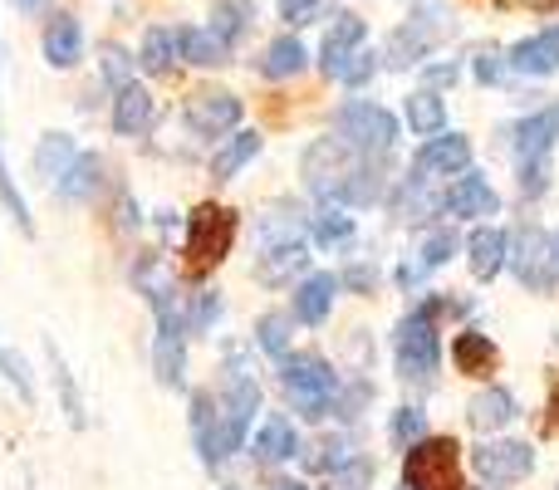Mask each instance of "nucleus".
<instances>
[{
    "label": "nucleus",
    "mask_w": 559,
    "mask_h": 490,
    "mask_svg": "<svg viewBox=\"0 0 559 490\" xmlns=\"http://www.w3.org/2000/svg\"><path fill=\"white\" fill-rule=\"evenodd\" d=\"M403 490H407V486H403Z\"/></svg>",
    "instance_id": "58"
},
{
    "label": "nucleus",
    "mask_w": 559,
    "mask_h": 490,
    "mask_svg": "<svg viewBox=\"0 0 559 490\" xmlns=\"http://www.w3.org/2000/svg\"><path fill=\"white\" fill-rule=\"evenodd\" d=\"M49 358H55V383H59V393H64V413H69V422H74V427H84V397H79L74 378H69L64 358L55 354V344H49Z\"/></svg>",
    "instance_id": "47"
},
{
    "label": "nucleus",
    "mask_w": 559,
    "mask_h": 490,
    "mask_svg": "<svg viewBox=\"0 0 559 490\" xmlns=\"http://www.w3.org/2000/svg\"><path fill=\"white\" fill-rule=\"evenodd\" d=\"M472 172V138L466 133H437L417 147L413 157V177L432 182V177H462Z\"/></svg>",
    "instance_id": "13"
},
{
    "label": "nucleus",
    "mask_w": 559,
    "mask_h": 490,
    "mask_svg": "<svg viewBox=\"0 0 559 490\" xmlns=\"http://www.w3.org/2000/svg\"><path fill=\"white\" fill-rule=\"evenodd\" d=\"M521 417V403H515V393L511 387H481V393L466 403V422L476 427V432H486V437H496V432H506V427Z\"/></svg>",
    "instance_id": "19"
},
{
    "label": "nucleus",
    "mask_w": 559,
    "mask_h": 490,
    "mask_svg": "<svg viewBox=\"0 0 559 490\" xmlns=\"http://www.w3.org/2000/svg\"><path fill=\"white\" fill-rule=\"evenodd\" d=\"M39 49H45V64L49 69H74L79 59H84V25H79V15H69V10H55V15L45 20Z\"/></svg>",
    "instance_id": "17"
},
{
    "label": "nucleus",
    "mask_w": 559,
    "mask_h": 490,
    "mask_svg": "<svg viewBox=\"0 0 559 490\" xmlns=\"http://www.w3.org/2000/svg\"><path fill=\"white\" fill-rule=\"evenodd\" d=\"M506 265L515 270V279H521L531 295H555L559 250H555V241L540 231V226H521V231L511 236V255H506Z\"/></svg>",
    "instance_id": "8"
},
{
    "label": "nucleus",
    "mask_w": 559,
    "mask_h": 490,
    "mask_svg": "<svg viewBox=\"0 0 559 490\" xmlns=\"http://www.w3.org/2000/svg\"><path fill=\"white\" fill-rule=\"evenodd\" d=\"M0 378H5L10 387H20V397H25V403H35V378H29L25 358H20V354H10L5 344H0Z\"/></svg>",
    "instance_id": "45"
},
{
    "label": "nucleus",
    "mask_w": 559,
    "mask_h": 490,
    "mask_svg": "<svg viewBox=\"0 0 559 490\" xmlns=\"http://www.w3.org/2000/svg\"><path fill=\"white\" fill-rule=\"evenodd\" d=\"M309 270V246L305 241H280L265 255H255V279L261 285H295V275Z\"/></svg>",
    "instance_id": "24"
},
{
    "label": "nucleus",
    "mask_w": 559,
    "mask_h": 490,
    "mask_svg": "<svg viewBox=\"0 0 559 490\" xmlns=\"http://www.w3.org/2000/svg\"><path fill=\"white\" fill-rule=\"evenodd\" d=\"M452 363H456V373H466V378H486L496 368V344L486 334H476V328H462V334L452 338Z\"/></svg>",
    "instance_id": "32"
},
{
    "label": "nucleus",
    "mask_w": 559,
    "mask_h": 490,
    "mask_svg": "<svg viewBox=\"0 0 559 490\" xmlns=\"http://www.w3.org/2000/svg\"><path fill=\"white\" fill-rule=\"evenodd\" d=\"M550 432H559V387L550 393Z\"/></svg>",
    "instance_id": "52"
},
{
    "label": "nucleus",
    "mask_w": 559,
    "mask_h": 490,
    "mask_svg": "<svg viewBox=\"0 0 559 490\" xmlns=\"http://www.w3.org/2000/svg\"><path fill=\"white\" fill-rule=\"evenodd\" d=\"M187 334H212L216 319H222V289H197L192 309H187Z\"/></svg>",
    "instance_id": "41"
},
{
    "label": "nucleus",
    "mask_w": 559,
    "mask_h": 490,
    "mask_svg": "<svg viewBox=\"0 0 559 490\" xmlns=\"http://www.w3.org/2000/svg\"><path fill=\"white\" fill-rule=\"evenodd\" d=\"M506 64H511V74H525V79H550V74H559V25L535 29V35L515 39V45L506 49Z\"/></svg>",
    "instance_id": "15"
},
{
    "label": "nucleus",
    "mask_w": 559,
    "mask_h": 490,
    "mask_svg": "<svg viewBox=\"0 0 559 490\" xmlns=\"http://www.w3.org/2000/svg\"><path fill=\"white\" fill-rule=\"evenodd\" d=\"M309 226H314V241L324 246V250H334V246L354 241V231H358V222L348 216V206H338V202L319 206V212L309 216Z\"/></svg>",
    "instance_id": "35"
},
{
    "label": "nucleus",
    "mask_w": 559,
    "mask_h": 490,
    "mask_svg": "<svg viewBox=\"0 0 559 490\" xmlns=\"http://www.w3.org/2000/svg\"><path fill=\"white\" fill-rule=\"evenodd\" d=\"M555 113H559V104H555Z\"/></svg>",
    "instance_id": "56"
},
{
    "label": "nucleus",
    "mask_w": 559,
    "mask_h": 490,
    "mask_svg": "<svg viewBox=\"0 0 559 490\" xmlns=\"http://www.w3.org/2000/svg\"><path fill=\"white\" fill-rule=\"evenodd\" d=\"M222 490H241V486H222Z\"/></svg>",
    "instance_id": "55"
},
{
    "label": "nucleus",
    "mask_w": 559,
    "mask_h": 490,
    "mask_svg": "<svg viewBox=\"0 0 559 490\" xmlns=\"http://www.w3.org/2000/svg\"><path fill=\"white\" fill-rule=\"evenodd\" d=\"M378 59H383V55H373V49H368V45H364V49H358V55H354V59H348V64H344V69H338V74H334V79H338V84H344V88H364V84H368V79H373V74H378Z\"/></svg>",
    "instance_id": "46"
},
{
    "label": "nucleus",
    "mask_w": 559,
    "mask_h": 490,
    "mask_svg": "<svg viewBox=\"0 0 559 490\" xmlns=\"http://www.w3.org/2000/svg\"><path fill=\"white\" fill-rule=\"evenodd\" d=\"M10 5H15V10H45L49 0H10Z\"/></svg>",
    "instance_id": "53"
},
{
    "label": "nucleus",
    "mask_w": 559,
    "mask_h": 490,
    "mask_svg": "<svg viewBox=\"0 0 559 490\" xmlns=\"http://www.w3.org/2000/svg\"><path fill=\"white\" fill-rule=\"evenodd\" d=\"M364 163V157L354 153V147H344L334 133L329 138H314V143L305 147V157H299V177H305V187L314 196H324V202H334L338 187H344V177L354 172V167Z\"/></svg>",
    "instance_id": "9"
},
{
    "label": "nucleus",
    "mask_w": 559,
    "mask_h": 490,
    "mask_svg": "<svg viewBox=\"0 0 559 490\" xmlns=\"http://www.w3.org/2000/svg\"><path fill=\"white\" fill-rule=\"evenodd\" d=\"M373 285H378V270L368 260H358V265H348L338 275V289H354V295H373Z\"/></svg>",
    "instance_id": "49"
},
{
    "label": "nucleus",
    "mask_w": 559,
    "mask_h": 490,
    "mask_svg": "<svg viewBox=\"0 0 559 490\" xmlns=\"http://www.w3.org/2000/svg\"><path fill=\"white\" fill-rule=\"evenodd\" d=\"M265 147V138L255 133V128H241V133H231L222 147L212 153V182H231L236 172H241L246 163H255Z\"/></svg>",
    "instance_id": "27"
},
{
    "label": "nucleus",
    "mask_w": 559,
    "mask_h": 490,
    "mask_svg": "<svg viewBox=\"0 0 559 490\" xmlns=\"http://www.w3.org/2000/svg\"><path fill=\"white\" fill-rule=\"evenodd\" d=\"M452 304V299H423L413 314H403L393 334V363L403 383L432 387L437 373H442V334H437V314Z\"/></svg>",
    "instance_id": "1"
},
{
    "label": "nucleus",
    "mask_w": 559,
    "mask_h": 490,
    "mask_svg": "<svg viewBox=\"0 0 559 490\" xmlns=\"http://www.w3.org/2000/svg\"><path fill=\"white\" fill-rule=\"evenodd\" d=\"M236 222L231 206H216V202H202L192 216H187V241H182V255H187V275L192 279H206L236 246Z\"/></svg>",
    "instance_id": "4"
},
{
    "label": "nucleus",
    "mask_w": 559,
    "mask_h": 490,
    "mask_svg": "<svg viewBox=\"0 0 559 490\" xmlns=\"http://www.w3.org/2000/svg\"><path fill=\"white\" fill-rule=\"evenodd\" d=\"M98 74H104L108 88H123L138 79V59L123 45H98Z\"/></svg>",
    "instance_id": "40"
},
{
    "label": "nucleus",
    "mask_w": 559,
    "mask_h": 490,
    "mask_svg": "<svg viewBox=\"0 0 559 490\" xmlns=\"http://www.w3.org/2000/svg\"><path fill=\"white\" fill-rule=\"evenodd\" d=\"M0 206L10 212V222L20 226L25 236H35V216H29V202L25 192L15 187V177H10V163H5V147H0Z\"/></svg>",
    "instance_id": "39"
},
{
    "label": "nucleus",
    "mask_w": 559,
    "mask_h": 490,
    "mask_svg": "<svg viewBox=\"0 0 559 490\" xmlns=\"http://www.w3.org/2000/svg\"><path fill=\"white\" fill-rule=\"evenodd\" d=\"M280 383H285V397L305 422H324L334 417V397L344 387V378L334 373L324 354H285L280 358Z\"/></svg>",
    "instance_id": "2"
},
{
    "label": "nucleus",
    "mask_w": 559,
    "mask_h": 490,
    "mask_svg": "<svg viewBox=\"0 0 559 490\" xmlns=\"http://www.w3.org/2000/svg\"><path fill=\"white\" fill-rule=\"evenodd\" d=\"M114 133L118 138H143L147 128H153V113H157V98L147 94L143 84H123V88H114Z\"/></svg>",
    "instance_id": "21"
},
{
    "label": "nucleus",
    "mask_w": 559,
    "mask_h": 490,
    "mask_svg": "<svg viewBox=\"0 0 559 490\" xmlns=\"http://www.w3.org/2000/svg\"><path fill=\"white\" fill-rule=\"evenodd\" d=\"M309 69V49L299 45V35H280L265 45V55H261V74L265 79H295V74H305Z\"/></svg>",
    "instance_id": "33"
},
{
    "label": "nucleus",
    "mask_w": 559,
    "mask_h": 490,
    "mask_svg": "<svg viewBox=\"0 0 559 490\" xmlns=\"http://www.w3.org/2000/svg\"><path fill=\"white\" fill-rule=\"evenodd\" d=\"M74 157H79V143L69 133H39V143H35V177L55 187L59 177L74 167Z\"/></svg>",
    "instance_id": "29"
},
{
    "label": "nucleus",
    "mask_w": 559,
    "mask_h": 490,
    "mask_svg": "<svg viewBox=\"0 0 559 490\" xmlns=\"http://www.w3.org/2000/svg\"><path fill=\"white\" fill-rule=\"evenodd\" d=\"M423 74H427V88L456 84V79H462V64H423Z\"/></svg>",
    "instance_id": "51"
},
{
    "label": "nucleus",
    "mask_w": 559,
    "mask_h": 490,
    "mask_svg": "<svg viewBox=\"0 0 559 490\" xmlns=\"http://www.w3.org/2000/svg\"><path fill=\"white\" fill-rule=\"evenodd\" d=\"M403 118H407V128H413V138H423V143L447 133V104H442V94L427 84L403 98Z\"/></svg>",
    "instance_id": "26"
},
{
    "label": "nucleus",
    "mask_w": 559,
    "mask_h": 490,
    "mask_svg": "<svg viewBox=\"0 0 559 490\" xmlns=\"http://www.w3.org/2000/svg\"><path fill=\"white\" fill-rule=\"evenodd\" d=\"M153 373H157V383H163V387H182L187 383V319H182V304H177V309H157Z\"/></svg>",
    "instance_id": "11"
},
{
    "label": "nucleus",
    "mask_w": 559,
    "mask_h": 490,
    "mask_svg": "<svg viewBox=\"0 0 559 490\" xmlns=\"http://www.w3.org/2000/svg\"><path fill=\"white\" fill-rule=\"evenodd\" d=\"M271 490H309V486H305V481H275Z\"/></svg>",
    "instance_id": "54"
},
{
    "label": "nucleus",
    "mask_w": 559,
    "mask_h": 490,
    "mask_svg": "<svg viewBox=\"0 0 559 490\" xmlns=\"http://www.w3.org/2000/svg\"><path fill=\"white\" fill-rule=\"evenodd\" d=\"M173 35H177V55L197 69H216L231 59V49H226L206 25H182V29H173Z\"/></svg>",
    "instance_id": "30"
},
{
    "label": "nucleus",
    "mask_w": 559,
    "mask_h": 490,
    "mask_svg": "<svg viewBox=\"0 0 559 490\" xmlns=\"http://www.w3.org/2000/svg\"><path fill=\"white\" fill-rule=\"evenodd\" d=\"M442 35H452V20H447V10L437 5V0H423V5L413 10V15L403 20V25L388 35V49H383V59L393 69H423L427 64V55L437 49V39Z\"/></svg>",
    "instance_id": "6"
},
{
    "label": "nucleus",
    "mask_w": 559,
    "mask_h": 490,
    "mask_svg": "<svg viewBox=\"0 0 559 490\" xmlns=\"http://www.w3.org/2000/svg\"><path fill=\"white\" fill-rule=\"evenodd\" d=\"M472 74H476V84H501V79L511 74V64H506L501 49H481V55L472 59Z\"/></svg>",
    "instance_id": "48"
},
{
    "label": "nucleus",
    "mask_w": 559,
    "mask_h": 490,
    "mask_svg": "<svg viewBox=\"0 0 559 490\" xmlns=\"http://www.w3.org/2000/svg\"><path fill=\"white\" fill-rule=\"evenodd\" d=\"M545 187H550V157H540V163H521V192L540 196Z\"/></svg>",
    "instance_id": "50"
},
{
    "label": "nucleus",
    "mask_w": 559,
    "mask_h": 490,
    "mask_svg": "<svg viewBox=\"0 0 559 490\" xmlns=\"http://www.w3.org/2000/svg\"><path fill=\"white\" fill-rule=\"evenodd\" d=\"M555 250H559V241H555Z\"/></svg>",
    "instance_id": "57"
},
{
    "label": "nucleus",
    "mask_w": 559,
    "mask_h": 490,
    "mask_svg": "<svg viewBox=\"0 0 559 490\" xmlns=\"http://www.w3.org/2000/svg\"><path fill=\"white\" fill-rule=\"evenodd\" d=\"M364 45H368V20L354 15V10H338L334 25H329V35H324V45H319V64H324V74L334 79Z\"/></svg>",
    "instance_id": "16"
},
{
    "label": "nucleus",
    "mask_w": 559,
    "mask_h": 490,
    "mask_svg": "<svg viewBox=\"0 0 559 490\" xmlns=\"http://www.w3.org/2000/svg\"><path fill=\"white\" fill-rule=\"evenodd\" d=\"M275 5H280V20L289 25V35H295L299 25H314L319 15H329L334 0H275Z\"/></svg>",
    "instance_id": "44"
},
{
    "label": "nucleus",
    "mask_w": 559,
    "mask_h": 490,
    "mask_svg": "<svg viewBox=\"0 0 559 490\" xmlns=\"http://www.w3.org/2000/svg\"><path fill=\"white\" fill-rule=\"evenodd\" d=\"M98 187H104V157H98V153H79L74 167H69V172L55 182V192H59V202H94Z\"/></svg>",
    "instance_id": "28"
},
{
    "label": "nucleus",
    "mask_w": 559,
    "mask_h": 490,
    "mask_svg": "<svg viewBox=\"0 0 559 490\" xmlns=\"http://www.w3.org/2000/svg\"><path fill=\"white\" fill-rule=\"evenodd\" d=\"M373 481H378L373 456H348L344 466H334V471L324 476V490H373Z\"/></svg>",
    "instance_id": "38"
},
{
    "label": "nucleus",
    "mask_w": 559,
    "mask_h": 490,
    "mask_svg": "<svg viewBox=\"0 0 559 490\" xmlns=\"http://www.w3.org/2000/svg\"><path fill=\"white\" fill-rule=\"evenodd\" d=\"M241 113H246V104L231 94V88H192L187 94V104H182V123L192 128L197 138H226L236 123H241Z\"/></svg>",
    "instance_id": "10"
},
{
    "label": "nucleus",
    "mask_w": 559,
    "mask_h": 490,
    "mask_svg": "<svg viewBox=\"0 0 559 490\" xmlns=\"http://www.w3.org/2000/svg\"><path fill=\"white\" fill-rule=\"evenodd\" d=\"M472 466H476V476L481 481H491V486H515V481H525V476L535 471V446L531 442H481L472 452Z\"/></svg>",
    "instance_id": "12"
},
{
    "label": "nucleus",
    "mask_w": 559,
    "mask_h": 490,
    "mask_svg": "<svg viewBox=\"0 0 559 490\" xmlns=\"http://www.w3.org/2000/svg\"><path fill=\"white\" fill-rule=\"evenodd\" d=\"M192 442L206 466H216V403L212 393H192Z\"/></svg>",
    "instance_id": "37"
},
{
    "label": "nucleus",
    "mask_w": 559,
    "mask_h": 490,
    "mask_svg": "<svg viewBox=\"0 0 559 490\" xmlns=\"http://www.w3.org/2000/svg\"><path fill=\"white\" fill-rule=\"evenodd\" d=\"M456 466H462V446L452 437H423L417 446L403 452V486L407 490H462Z\"/></svg>",
    "instance_id": "7"
},
{
    "label": "nucleus",
    "mask_w": 559,
    "mask_h": 490,
    "mask_svg": "<svg viewBox=\"0 0 559 490\" xmlns=\"http://www.w3.org/2000/svg\"><path fill=\"white\" fill-rule=\"evenodd\" d=\"M334 299H338V275H334V270H314V275H305L295 285V314H289V319L319 328L329 314H334Z\"/></svg>",
    "instance_id": "18"
},
{
    "label": "nucleus",
    "mask_w": 559,
    "mask_h": 490,
    "mask_svg": "<svg viewBox=\"0 0 559 490\" xmlns=\"http://www.w3.org/2000/svg\"><path fill=\"white\" fill-rule=\"evenodd\" d=\"M251 456L261 466H280V462H295L299 456V432L289 417L271 413L261 427H255V442H251Z\"/></svg>",
    "instance_id": "22"
},
{
    "label": "nucleus",
    "mask_w": 559,
    "mask_h": 490,
    "mask_svg": "<svg viewBox=\"0 0 559 490\" xmlns=\"http://www.w3.org/2000/svg\"><path fill=\"white\" fill-rule=\"evenodd\" d=\"M289 344H295V319H289V314L271 309V314L255 319V348H261V354H271L280 363V358L289 354Z\"/></svg>",
    "instance_id": "36"
},
{
    "label": "nucleus",
    "mask_w": 559,
    "mask_h": 490,
    "mask_svg": "<svg viewBox=\"0 0 559 490\" xmlns=\"http://www.w3.org/2000/svg\"><path fill=\"white\" fill-rule=\"evenodd\" d=\"M462 250V236L452 231V226H442V231H432L423 246H417V270H437V265H447V260Z\"/></svg>",
    "instance_id": "42"
},
{
    "label": "nucleus",
    "mask_w": 559,
    "mask_h": 490,
    "mask_svg": "<svg viewBox=\"0 0 559 490\" xmlns=\"http://www.w3.org/2000/svg\"><path fill=\"white\" fill-rule=\"evenodd\" d=\"M383 192H388L383 163H368V157H364V163L344 177V187H338L334 202L338 206H373V202H383Z\"/></svg>",
    "instance_id": "31"
},
{
    "label": "nucleus",
    "mask_w": 559,
    "mask_h": 490,
    "mask_svg": "<svg viewBox=\"0 0 559 490\" xmlns=\"http://www.w3.org/2000/svg\"><path fill=\"white\" fill-rule=\"evenodd\" d=\"M442 212L456 216V222H486V216L501 212V196H496V187L481 172H462L442 192Z\"/></svg>",
    "instance_id": "14"
},
{
    "label": "nucleus",
    "mask_w": 559,
    "mask_h": 490,
    "mask_svg": "<svg viewBox=\"0 0 559 490\" xmlns=\"http://www.w3.org/2000/svg\"><path fill=\"white\" fill-rule=\"evenodd\" d=\"M559 143V113L555 108H540V113H525L521 123L511 128V147L521 163H540L550 157V147Z\"/></svg>",
    "instance_id": "20"
},
{
    "label": "nucleus",
    "mask_w": 559,
    "mask_h": 490,
    "mask_svg": "<svg viewBox=\"0 0 559 490\" xmlns=\"http://www.w3.org/2000/svg\"><path fill=\"white\" fill-rule=\"evenodd\" d=\"M506 255H511V236L501 226H476L472 241H466V265H472L476 279H496L506 270Z\"/></svg>",
    "instance_id": "25"
},
{
    "label": "nucleus",
    "mask_w": 559,
    "mask_h": 490,
    "mask_svg": "<svg viewBox=\"0 0 559 490\" xmlns=\"http://www.w3.org/2000/svg\"><path fill=\"white\" fill-rule=\"evenodd\" d=\"M255 20H261V5L255 0H212V35L222 39L226 49H236L241 39L255 35Z\"/></svg>",
    "instance_id": "23"
},
{
    "label": "nucleus",
    "mask_w": 559,
    "mask_h": 490,
    "mask_svg": "<svg viewBox=\"0 0 559 490\" xmlns=\"http://www.w3.org/2000/svg\"><path fill=\"white\" fill-rule=\"evenodd\" d=\"M177 64V35L167 25H153L143 35V49H138V69L143 74H173Z\"/></svg>",
    "instance_id": "34"
},
{
    "label": "nucleus",
    "mask_w": 559,
    "mask_h": 490,
    "mask_svg": "<svg viewBox=\"0 0 559 490\" xmlns=\"http://www.w3.org/2000/svg\"><path fill=\"white\" fill-rule=\"evenodd\" d=\"M334 138L368 163H388V153L397 147V118L373 98H348L334 113Z\"/></svg>",
    "instance_id": "5"
},
{
    "label": "nucleus",
    "mask_w": 559,
    "mask_h": 490,
    "mask_svg": "<svg viewBox=\"0 0 559 490\" xmlns=\"http://www.w3.org/2000/svg\"><path fill=\"white\" fill-rule=\"evenodd\" d=\"M255 413H261V383L241 368V354H231L226 387H222V397H216V466L246 446V437H251V427H255Z\"/></svg>",
    "instance_id": "3"
},
{
    "label": "nucleus",
    "mask_w": 559,
    "mask_h": 490,
    "mask_svg": "<svg viewBox=\"0 0 559 490\" xmlns=\"http://www.w3.org/2000/svg\"><path fill=\"white\" fill-rule=\"evenodd\" d=\"M388 437H393L397 452L417 446V442L427 437V413H423V407H397V413H393V427H388Z\"/></svg>",
    "instance_id": "43"
}]
</instances>
